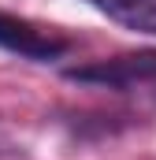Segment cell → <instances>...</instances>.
Instances as JSON below:
<instances>
[{
  "mask_svg": "<svg viewBox=\"0 0 156 160\" xmlns=\"http://www.w3.org/2000/svg\"><path fill=\"white\" fill-rule=\"evenodd\" d=\"M0 48L19 52L26 60H60L71 48V38H63L52 26H37L30 19H19V15L0 11Z\"/></svg>",
  "mask_w": 156,
  "mask_h": 160,
  "instance_id": "2",
  "label": "cell"
},
{
  "mask_svg": "<svg viewBox=\"0 0 156 160\" xmlns=\"http://www.w3.org/2000/svg\"><path fill=\"white\" fill-rule=\"evenodd\" d=\"M67 78L82 82V86L119 89V93L156 89V52H130V56H115V60H97V63H85V67H71Z\"/></svg>",
  "mask_w": 156,
  "mask_h": 160,
  "instance_id": "1",
  "label": "cell"
},
{
  "mask_svg": "<svg viewBox=\"0 0 156 160\" xmlns=\"http://www.w3.org/2000/svg\"><path fill=\"white\" fill-rule=\"evenodd\" d=\"M85 4L138 34H156V0H85Z\"/></svg>",
  "mask_w": 156,
  "mask_h": 160,
  "instance_id": "3",
  "label": "cell"
}]
</instances>
